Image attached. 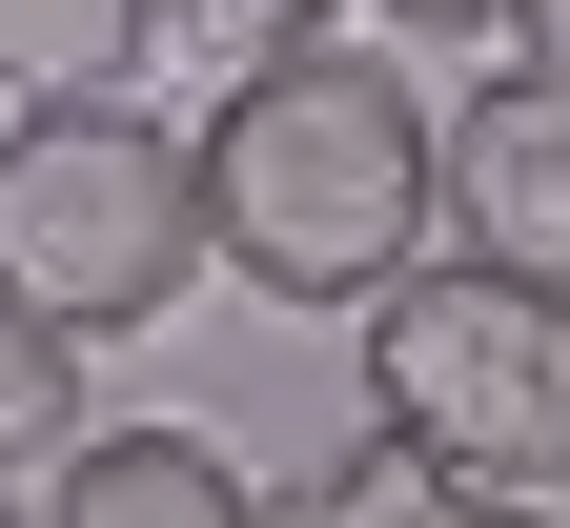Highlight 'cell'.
<instances>
[{
  "label": "cell",
  "mask_w": 570,
  "mask_h": 528,
  "mask_svg": "<svg viewBox=\"0 0 570 528\" xmlns=\"http://www.w3.org/2000/svg\"><path fill=\"white\" fill-rule=\"evenodd\" d=\"M204 223L265 306H387V285L449 245V122H428L387 61H245L204 102Z\"/></svg>",
  "instance_id": "obj_1"
},
{
  "label": "cell",
  "mask_w": 570,
  "mask_h": 528,
  "mask_svg": "<svg viewBox=\"0 0 570 528\" xmlns=\"http://www.w3.org/2000/svg\"><path fill=\"white\" fill-rule=\"evenodd\" d=\"M346 366H367V427H407L449 488L570 528V285H510L469 245H428L387 306H346Z\"/></svg>",
  "instance_id": "obj_2"
},
{
  "label": "cell",
  "mask_w": 570,
  "mask_h": 528,
  "mask_svg": "<svg viewBox=\"0 0 570 528\" xmlns=\"http://www.w3.org/2000/svg\"><path fill=\"white\" fill-rule=\"evenodd\" d=\"M204 265H225V223H204V122L164 142L122 82L0 122V285H21L41 326L122 346V326H164Z\"/></svg>",
  "instance_id": "obj_3"
},
{
  "label": "cell",
  "mask_w": 570,
  "mask_h": 528,
  "mask_svg": "<svg viewBox=\"0 0 570 528\" xmlns=\"http://www.w3.org/2000/svg\"><path fill=\"white\" fill-rule=\"evenodd\" d=\"M449 245L510 285H570V61H489L449 102Z\"/></svg>",
  "instance_id": "obj_4"
},
{
  "label": "cell",
  "mask_w": 570,
  "mask_h": 528,
  "mask_svg": "<svg viewBox=\"0 0 570 528\" xmlns=\"http://www.w3.org/2000/svg\"><path fill=\"white\" fill-rule=\"evenodd\" d=\"M41 528H285V488H245V447L204 427H82L41 468Z\"/></svg>",
  "instance_id": "obj_5"
},
{
  "label": "cell",
  "mask_w": 570,
  "mask_h": 528,
  "mask_svg": "<svg viewBox=\"0 0 570 528\" xmlns=\"http://www.w3.org/2000/svg\"><path fill=\"white\" fill-rule=\"evenodd\" d=\"M142 41H164V0H0V82L21 102H102Z\"/></svg>",
  "instance_id": "obj_6"
},
{
  "label": "cell",
  "mask_w": 570,
  "mask_h": 528,
  "mask_svg": "<svg viewBox=\"0 0 570 528\" xmlns=\"http://www.w3.org/2000/svg\"><path fill=\"white\" fill-rule=\"evenodd\" d=\"M449 508H469V488H449V468H428V447H407V427H346V447H326V468H306V488H285V528H449Z\"/></svg>",
  "instance_id": "obj_7"
},
{
  "label": "cell",
  "mask_w": 570,
  "mask_h": 528,
  "mask_svg": "<svg viewBox=\"0 0 570 528\" xmlns=\"http://www.w3.org/2000/svg\"><path fill=\"white\" fill-rule=\"evenodd\" d=\"M61 447H82V326L0 285V468H61Z\"/></svg>",
  "instance_id": "obj_8"
},
{
  "label": "cell",
  "mask_w": 570,
  "mask_h": 528,
  "mask_svg": "<svg viewBox=\"0 0 570 528\" xmlns=\"http://www.w3.org/2000/svg\"><path fill=\"white\" fill-rule=\"evenodd\" d=\"M164 41H204V61L245 82V61H306V41H326V0H164Z\"/></svg>",
  "instance_id": "obj_9"
},
{
  "label": "cell",
  "mask_w": 570,
  "mask_h": 528,
  "mask_svg": "<svg viewBox=\"0 0 570 528\" xmlns=\"http://www.w3.org/2000/svg\"><path fill=\"white\" fill-rule=\"evenodd\" d=\"M367 21H407V41H510V0H367Z\"/></svg>",
  "instance_id": "obj_10"
},
{
  "label": "cell",
  "mask_w": 570,
  "mask_h": 528,
  "mask_svg": "<svg viewBox=\"0 0 570 528\" xmlns=\"http://www.w3.org/2000/svg\"><path fill=\"white\" fill-rule=\"evenodd\" d=\"M510 41H530V61H570V0H510Z\"/></svg>",
  "instance_id": "obj_11"
},
{
  "label": "cell",
  "mask_w": 570,
  "mask_h": 528,
  "mask_svg": "<svg viewBox=\"0 0 570 528\" xmlns=\"http://www.w3.org/2000/svg\"><path fill=\"white\" fill-rule=\"evenodd\" d=\"M449 528H550V508H489V488H469V508H449Z\"/></svg>",
  "instance_id": "obj_12"
},
{
  "label": "cell",
  "mask_w": 570,
  "mask_h": 528,
  "mask_svg": "<svg viewBox=\"0 0 570 528\" xmlns=\"http://www.w3.org/2000/svg\"><path fill=\"white\" fill-rule=\"evenodd\" d=\"M0 122H21V82H0Z\"/></svg>",
  "instance_id": "obj_13"
},
{
  "label": "cell",
  "mask_w": 570,
  "mask_h": 528,
  "mask_svg": "<svg viewBox=\"0 0 570 528\" xmlns=\"http://www.w3.org/2000/svg\"><path fill=\"white\" fill-rule=\"evenodd\" d=\"M0 528H41V508H0Z\"/></svg>",
  "instance_id": "obj_14"
}]
</instances>
